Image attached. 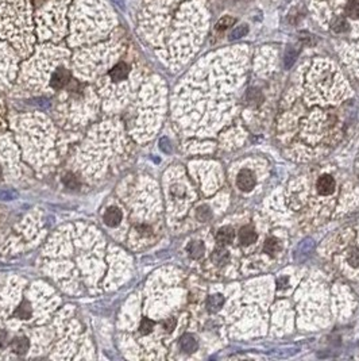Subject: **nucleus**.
Returning a JSON list of instances; mask_svg holds the SVG:
<instances>
[{"instance_id": "f257e3e1", "label": "nucleus", "mask_w": 359, "mask_h": 361, "mask_svg": "<svg viewBox=\"0 0 359 361\" xmlns=\"http://www.w3.org/2000/svg\"><path fill=\"white\" fill-rule=\"evenodd\" d=\"M334 260L342 272L359 280V231L347 229L342 233Z\"/></svg>"}, {"instance_id": "f03ea898", "label": "nucleus", "mask_w": 359, "mask_h": 361, "mask_svg": "<svg viewBox=\"0 0 359 361\" xmlns=\"http://www.w3.org/2000/svg\"><path fill=\"white\" fill-rule=\"evenodd\" d=\"M336 189V180L332 178L331 175H322L316 180V191L319 195L328 196L335 192Z\"/></svg>"}, {"instance_id": "7ed1b4c3", "label": "nucleus", "mask_w": 359, "mask_h": 361, "mask_svg": "<svg viewBox=\"0 0 359 361\" xmlns=\"http://www.w3.org/2000/svg\"><path fill=\"white\" fill-rule=\"evenodd\" d=\"M256 178L255 175L252 174L250 169H242L238 174L237 178V184H238L239 189H242L244 192L251 191L252 188L255 187Z\"/></svg>"}, {"instance_id": "20e7f679", "label": "nucleus", "mask_w": 359, "mask_h": 361, "mask_svg": "<svg viewBox=\"0 0 359 361\" xmlns=\"http://www.w3.org/2000/svg\"><path fill=\"white\" fill-rule=\"evenodd\" d=\"M69 79H70L69 72L66 71V69H64V68H60V69H57V71L53 73V76H51L50 84L53 88L61 89L68 84Z\"/></svg>"}, {"instance_id": "39448f33", "label": "nucleus", "mask_w": 359, "mask_h": 361, "mask_svg": "<svg viewBox=\"0 0 359 361\" xmlns=\"http://www.w3.org/2000/svg\"><path fill=\"white\" fill-rule=\"evenodd\" d=\"M258 238L255 230L252 229L251 226H243L242 229L239 230V242L242 245H251L254 244Z\"/></svg>"}, {"instance_id": "423d86ee", "label": "nucleus", "mask_w": 359, "mask_h": 361, "mask_svg": "<svg viewBox=\"0 0 359 361\" xmlns=\"http://www.w3.org/2000/svg\"><path fill=\"white\" fill-rule=\"evenodd\" d=\"M121 220V211L118 210L117 207H111L108 208L106 214H104V222L107 223L108 226L111 227H115V226L119 225V222Z\"/></svg>"}, {"instance_id": "0eeeda50", "label": "nucleus", "mask_w": 359, "mask_h": 361, "mask_svg": "<svg viewBox=\"0 0 359 361\" xmlns=\"http://www.w3.org/2000/svg\"><path fill=\"white\" fill-rule=\"evenodd\" d=\"M128 65L124 64V62H119L118 65H115L110 72V76L114 81H120V80H124L128 76Z\"/></svg>"}, {"instance_id": "6e6552de", "label": "nucleus", "mask_w": 359, "mask_h": 361, "mask_svg": "<svg viewBox=\"0 0 359 361\" xmlns=\"http://www.w3.org/2000/svg\"><path fill=\"white\" fill-rule=\"evenodd\" d=\"M234 238V230L233 227H223L218 231V235H216V241L220 246H223L226 244H230Z\"/></svg>"}, {"instance_id": "1a4fd4ad", "label": "nucleus", "mask_w": 359, "mask_h": 361, "mask_svg": "<svg viewBox=\"0 0 359 361\" xmlns=\"http://www.w3.org/2000/svg\"><path fill=\"white\" fill-rule=\"evenodd\" d=\"M180 348H181L184 352H195L197 349V341L195 340L193 336L191 334H187V336H184L181 338V341H180Z\"/></svg>"}, {"instance_id": "9d476101", "label": "nucleus", "mask_w": 359, "mask_h": 361, "mask_svg": "<svg viewBox=\"0 0 359 361\" xmlns=\"http://www.w3.org/2000/svg\"><path fill=\"white\" fill-rule=\"evenodd\" d=\"M11 347L14 349V352L24 353L28 349V347H30V344H28L27 338L16 337L14 341H12V344H11Z\"/></svg>"}, {"instance_id": "9b49d317", "label": "nucleus", "mask_w": 359, "mask_h": 361, "mask_svg": "<svg viewBox=\"0 0 359 361\" xmlns=\"http://www.w3.org/2000/svg\"><path fill=\"white\" fill-rule=\"evenodd\" d=\"M224 298L222 295H212L207 300V307L210 311H218L223 306Z\"/></svg>"}, {"instance_id": "f8f14e48", "label": "nucleus", "mask_w": 359, "mask_h": 361, "mask_svg": "<svg viewBox=\"0 0 359 361\" xmlns=\"http://www.w3.org/2000/svg\"><path fill=\"white\" fill-rule=\"evenodd\" d=\"M229 252L224 248H222V246L212 254V260H214L215 264H226L229 261Z\"/></svg>"}, {"instance_id": "ddd939ff", "label": "nucleus", "mask_w": 359, "mask_h": 361, "mask_svg": "<svg viewBox=\"0 0 359 361\" xmlns=\"http://www.w3.org/2000/svg\"><path fill=\"white\" fill-rule=\"evenodd\" d=\"M281 249V245H280V241L275 238H269L266 239L265 245H263V250H265L266 253H275V252H278Z\"/></svg>"}, {"instance_id": "4468645a", "label": "nucleus", "mask_w": 359, "mask_h": 361, "mask_svg": "<svg viewBox=\"0 0 359 361\" xmlns=\"http://www.w3.org/2000/svg\"><path fill=\"white\" fill-rule=\"evenodd\" d=\"M188 252L191 253V256L193 258L201 257L203 253H204V245L201 244V242H192V244H189V246H188Z\"/></svg>"}, {"instance_id": "2eb2a0df", "label": "nucleus", "mask_w": 359, "mask_h": 361, "mask_svg": "<svg viewBox=\"0 0 359 361\" xmlns=\"http://www.w3.org/2000/svg\"><path fill=\"white\" fill-rule=\"evenodd\" d=\"M347 15L351 19H359V0H353L347 5Z\"/></svg>"}, {"instance_id": "dca6fc26", "label": "nucleus", "mask_w": 359, "mask_h": 361, "mask_svg": "<svg viewBox=\"0 0 359 361\" xmlns=\"http://www.w3.org/2000/svg\"><path fill=\"white\" fill-rule=\"evenodd\" d=\"M297 52H299V50H296L294 47H289V49H288V52H286L284 58L286 68H290V66L293 65L294 60H296V57H297Z\"/></svg>"}, {"instance_id": "f3484780", "label": "nucleus", "mask_w": 359, "mask_h": 361, "mask_svg": "<svg viewBox=\"0 0 359 361\" xmlns=\"http://www.w3.org/2000/svg\"><path fill=\"white\" fill-rule=\"evenodd\" d=\"M332 28L336 33H345V31L349 30V24H347L345 19H336L335 22L332 23Z\"/></svg>"}, {"instance_id": "a211bd4d", "label": "nucleus", "mask_w": 359, "mask_h": 361, "mask_svg": "<svg viewBox=\"0 0 359 361\" xmlns=\"http://www.w3.org/2000/svg\"><path fill=\"white\" fill-rule=\"evenodd\" d=\"M64 184H65L68 188H72V189H75V188H77L80 185L77 178L72 174H68L65 178H64Z\"/></svg>"}, {"instance_id": "6ab92c4d", "label": "nucleus", "mask_w": 359, "mask_h": 361, "mask_svg": "<svg viewBox=\"0 0 359 361\" xmlns=\"http://www.w3.org/2000/svg\"><path fill=\"white\" fill-rule=\"evenodd\" d=\"M248 31V27L246 24H242V26H239L234 30L231 35H230V39H239V38H242L243 35H246V33Z\"/></svg>"}, {"instance_id": "aec40b11", "label": "nucleus", "mask_w": 359, "mask_h": 361, "mask_svg": "<svg viewBox=\"0 0 359 361\" xmlns=\"http://www.w3.org/2000/svg\"><path fill=\"white\" fill-rule=\"evenodd\" d=\"M154 328V322L153 321H150L147 318H143L142 319V322H140V333L142 334H149Z\"/></svg>"}, {"instance_id": "412c9836", "label": "nucleus", "mask_w": 359, "mask_h": 361, "mask_svg": "<svg viewBox=\"0 0 359 361\" xmlns=\"http://www.w3.org/2000/svg\"><path fill=\"white\" fill-rule=\"evenodd\" d=\"M233 23H234V18H231V16H223V18L219 20V23L216 24V28L222 31V30L229 28Z\"/></svg>"}, {"instance_id": "4be33fe9", "label": "nucleus", "mask_w": 359, "mask_h": 361, "mask_svg": "<svg viewBox=\"0 0 359 361\" xmlns=\"http://www.w3.org/2000/svg\"><path fill=\"white\" fill-rule=\"evenodd\" d=\"M210 215H211V212H210V210L207 208V207H200V208L197 210V218H199L201 222H205V220H208Z\"/></svg>"}, {"instance_id": "5701e85b", "label": "nucleus", "mask_w": 359, "mask_h": 361, "mask_svg": "<svg viewBox=\"0 0 359 361\" xmlns=\"http://www.w3.org/2000/svg\"><path fill=\"white\" fill-rule=\"evenodd\" d=\"M174 328H176V319L174 318H168L163 321V329H165L168 333L173 332V329Z\"/></svg>"}, {"instance_id": "b1692460", "label": "nucleus", "mask_w": 359, "mask_h": 361, "mask_svg": "<svg viewBox=\"0 0 359 361\" xmlns=\"http://www.w3.org/2000/svg\"><path fill=\"white\" fill-rule=\"evenodd\" d=\"M30 315V310L27 307V303H24L23 306H20L16 311V317H20V318H27Z\"/></svg>"}, {"instance_id": "393cba45", "label": "nucleus", "mask_w": 359, "mask_h": 361, "mask_svg": "<svg viewBox=\"0 0 359 361\" xmlns=\"http://www.w3.org/2000/svg\"><path fill=\"white\" fill-rule=\"evenodd\" d=\"M3 343H4V334L0 333V347L3 345Z\"/></svg>"}, {"instance_id": "a878e982", "label": "nucleus", "mask_w": 359, "mask_h": 361, "mask_svg": "<svg viewBox=\"0 0 359 361\" xmlns=\"http://www.w3.org/2000/svg\"><path fill=\"white\" fill-rule=\"evenodd\" d=\"M43 1H45V0H33V3H34V4H35V5L42 4Z\"/></svg>"}, {"instance_id": "bb28decb", "label": "nucleus", "mask_w": 359, "mask_h": 361, "mask_svg": "<svg viewBox=\"0 0 359 361\" xmlns=\"http://www.w3.org/2000/svg\"><path fill=\"white\" fill-rule=\"evenodd\" d=\"M358 174H359V157H358Z\"/></svg>"}]
</instances>
